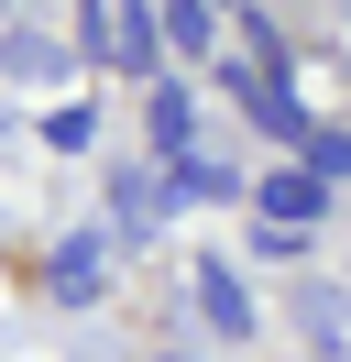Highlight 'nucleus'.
I'll list each match as a JSON object with an SVG mask.
<instances>
[{"mask_svg":"<svg viewBox=\"0 0 351 362\" xmlns=\"http://www.w3.org/2000/svg\"><path fill=\"white\" fill-rule=\"evenodd\" d=\"M0 66L44 88V77H66V45H55V33H11V45H0Z\"/></svg>","mask_w":351,"mask_h":362,"instance_id":"1a4fd4ad","label":"nucleus"},{"mask_svg":"<svg viewBox=\"0 0 351 362\" xmlns=\"http://www.w3.org/2000/svg\"><path fill=\"white\" fill-rule=\"evenodd\" d=\"M165 362H197V351H165Z\"/></svg>","mask_w":351,"mask_h":362,"instance_id":"ddd939ff","label":"nucleus"},{"mask_svg":"<svg viewBox=\"0 0 351 362\" xmlns=\"http://www.w3.org/2000/svg\"><path fill=\"white\" fill-rule=\"evenodd\" d=\"M187 286H197V318H209L219 340H253V329H263V308H253V286H241V264H231V252H197V274H187Z\"/></svg>","mask_w":351,"mask_h":362,"instance_id":"f03ea898","label":"nucleus"},{"mask_svg":"<svg viewBox=\"0 0 351 362\" xmlns=\"http://www.w3.org/2000/svg\"><path fill=\"white\" fill-rule=\"evenodd\" d=\"M297 154H307V176H318V187H329V176H351V132H329V121L297 143Z\"/></svg>","mask_w":351,"mask_h":362,"instance_id":"9b49d317","label":"nucleus"},{"mask_svg":"<svg viewBox=\"0 0 351 362\" xmlns=\"http://www.w3.org/2000/svg\"><path fill=\"white\" fill-rule=\"evenodd\" d=\"M77 45L99 55V66H132V77H143L154 55H165V33H154V11H121V0H88V11H77Z\"/></svg>","mask_w":351,"mask_h":362,"instance_id":"f257e3e1","label":"nucleus"},{"mask_svg":"<svg viewBox=\"0 0 351 362\" xmlns=\"http://www.w3.org/2000/svg\"><path fill=\"white\" fill-rule=\"evenodd\" d=\"M307 329H318V351L340 362V351H351V296H340V286H318V296H307Z\"/></svg>","mask_w":351,"mask_h":362,"instance_id":"9d476101","label":"nucleus"},{"mask_svg":"<svg viewBox=\"0 0 351 362\" xmlns=\"http://www.w3.org/2000/svg\"><path fill=\"white\" fill-rule=\"evenodd\" d=\"M99 274H110V242H99V230H66V242H55V296H66V308H88Z\"/></svg>","mask_w":351,"mask_h":362,"instance_id":"423d86ee","label":"nucleus"},{"mask_svg":"<svg viewBox=\"0 0 351 362\" xmlns=\"http://www.w3.org/2000/svg\"><path fill=\"white\" fill-rule=\"evenodd\" d=\"M176 154H197V99L165 77V88H154V165H176Z\"/></svg>","mask_w":351,"mask_h":362,"instance_id":"0eeeda50","label":"nucleus"},{"mask_svg":"<svg viewBox=\"0 0 351 362\" xmlns=\"http://www.w3.org/2000/svg\"><path fill=\"white\" fill-rule=\"evenodd\" d=\"M154 33H165L176 55H209V33H219V11H209V0H176V11H154Z\"/></svg>","mask_w":351,"mask_h":362,"instance_id":"6e6552de","label":"nucleus"},{"mask_svg":"<svg viewBox=\"0 0 351 362\" xmlns=\"http://www.w3.org/2000/svg\"><path fill=\"white\" fill-rule=\"evenodd\" d=\"M88 132H99V110H55V121H44V143H55V154H88Z\"/></svg>","mask_w":351,"mask_h":362,"instance_id":"f8f14e48","label":"nucleus"},{"mask_svg":"<svg viewBox=\"0 0 351 362\" xmlns=\"http://www.w3.org/2000/svg\"><path fill=\"white\" fill-rule=\"evenodd\" d=\"M253 209H263V230H297V242H307V230H318V209H329V187L307 176V165H285V176L253 187Z\"/></svg>","mask_w":351,"mask_h":362,"instance_id":"7ed1b4c3","label":"nucleus"},{"mask_svg":"<svg viewBox=\"0 0 351 362\" xmlns=\"http://www.w3.org/2000/svg\"><path fill=\"white\" fill-rule=\"evenodd\" d=\"M110 209H121V230H132V242H154V230L176 220V209H165V176H154V165H121V176H110Z\"/></svg>","mask_w":351,"mask_h":362,"instance_id":"20e7f679","label":"nucleus"},{"mask_svg":"<svg viewBox=\"0 0 351 362\" xmlns=\"http://www.w3.org/2000/svg\"><path fill=\"white\" fill-rule=\"evenodd\" d=\"M165 176V209H209V198H241V176L219 154H176V165H154Z\"/></svg>","mask_w":351,"mask_h":362,"instance_id":"39448f33","label":"nucleus"}]
</instances>
